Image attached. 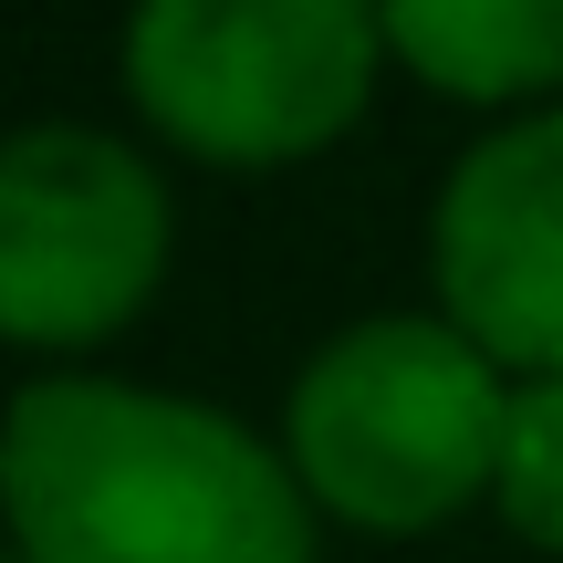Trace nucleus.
I'll list each match as a JSON object with an SVG mask.
<instances>
[{"label":"nucleus","mask_w":563,"mask_h":563,"mask_svg":"<svg viewBox=\"0 0 563 563\" xmlns=\"http://www.w3.org/2000/svg\"><path fill=\"white\" fill-rule=\"evenodd\" d=\"M21 563H313V490L230 407L125 376H32L0 407Z\"/></svg>","instance_id":"nucleus-1"},{"label":"nucleus","mask_w":563,"mask_h":563,"mask_svg":"<svg viewBox=\"0 0 563 563\" xmlns=\"http://www.w3.org/2000/svg\"><path fill=\"white\" fill-rule=\"evenodd\" d=\"M511 428V376L449 313H365L302 355L282 397V460L323 522L355 532H439L490 501Z\"/></svg>","instance_id":"nucleus-2"},{"label":"nucleus","mask_w":563,"mask_h":563,"mask_svg":"<svg viewBox=\"0 0 563 563\" xmlns=\"http://www.w3.org/2000/svg\"><path fill=\"white\" fill-rule=\"evenodd\" d=\"M376 0H136L125 95L157 136L220 167H282L334 146L376 95Z\"/></svg>","instance_id":"nucleus-3"},{"label":"nucleus","mask_w":563,"mask_h":563,"mask_svg":"<svg viewBox=\"0 0 563 563\" xmlns=\"http://www.w3.org/2000/svg\"><path fill=\"white\" fill-rule=\"evenodd\" d=\"M167 178L104 125L0 136V344H104L167 282Z\"/></svg>","instance_id":"nucleus-4"},{"label":"nucleus","mask_w":563,"mask_h":563,"mask_svg":"<svg viewBox=\"0 0 563 563\" xmlns=\"http://www.w3.org/2000/svg\"><path fill=\"white\" fill-rule=\"evenodd\" d=\"M428 282L511 386L563 376V104L501 115L449 157L428 199Z\"/></svg>","instance_id":"nucleus-5"},{"label":"nucleus","mask_w":563,"mask_h":563,"mask_svg":"<svg viewBox=\"0 0 563 563\" xmlns=\"http://www.w3.org/2000/svg\"><path fill=\"white\" fill-rule=\"evenodd\" d=\"M386 53L460 104H522L563 84V0H376Z\"/></svg>","instance_id":"nucleus-6"},{"label":"nucleus","mask_w":563,"mask_h":563,"mask_svg":"<svg viewBox=\"0 0 563 563\" xmlns=\"http://www.w3.org/2000/svg\"><path fill=\"white\" fill-rule=\"evenodd\" d=\"M490 501L522 543L563 553V376H522L511 386V428H501V470Z\"/></svg>","instance_id":"nucleus-7"},{"label":"nucleus","mask_w":563,"mask_h":563,"mask_svg":"<svg viewBox=\"0 0 563 563\" xmlns=\"http://www.w3.org/2000/svg\"><path fill=\"white\" fill-rule=\"evenodd\" d=\"M0 563H21V553H11V532H0Z\"/></svg>","instance_id":"nucleus-8"}]
</instances>
